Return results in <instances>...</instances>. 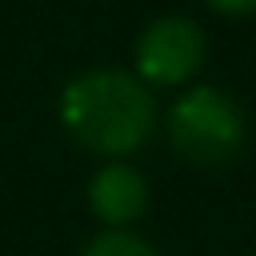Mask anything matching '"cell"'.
Returning a JSON list of instances; mask_svg holds the SVG:
<instances>
[{
    "label": "cell",
    "instance_id": "3",
    "mask_svg": "<svg viewBox=\"0 0 256 256\" xmlns=\"http://www.w3.org/2000/svg\"><path fill=\"white\" fill-rule=\"evenodd\" d=\"M208 60V36L192 16H156L140 28L132 48V72L148 88H184Z\"/></svg>",
    "mask_w": 256,
    "mask_h": 256
},
{
    "label": "cell",
    "instance_id": "4",
    "mask_svg": "<svg viewBox=\"0 0 256 256\" xmlns=\"http://www.w3.org/2000/svg\"><path fill=\"white\" fill-rule=\"evenodd\" d=\"M84 200L104 228H128L148 212V180L128 160H108L92 172Z\"/></svg>",
    "mask_w": 256,
    "mask_h": 256
},
{
    "label": "cell",
    "instance_id": "2",
    "mask_svg": "<svg viewBox=\"0 0 256 256\" xmlns=\"http://www.w3.org/2000/svg\"><path fill=\"white\" fill-rule=\"evenodd\" d=\"M168 140L196 168H224L244 152L248 116L240 100L216 84H188L168 108Z\"/></svg>",
    "mask_w": 256,
    "mask_h": 256
},
{
    "label": "cell",
    "instance_id": "1",
    "mask_svg": "<svg viewBox=\"0 0 256 256\" xmlns=\"http://www.w3.org/2000/svg\"><path fill=\"white\" fill-rule=\"evenodd\" d=\"M56 116L80 148L128 160L156 128V100L152 88L128 68H88L60 88Z\"/></svg>",
    "mask_w": 256,
    "mask_h": 256
},
{
    "label": "cell",
    "instance_id": "5",
    "mask_svg": "<svg viewBox=\"0 0 256 256\" xmlns=\"http://www.w3.org/2000/svg\"><path fill=\"white\" fill-rule=\"evenodd\" d=\"M80 256H160V252L132 228H104L80 248Z\"/></svg>",
    "mask_w": 256,
    "mask_h": 256
},
{
    "label": "cell",
    "instance_id": "6",
    "mask_svg": "<svg viewBox=\"0 0 256 256\" xmlns=\"http://www.w3.org/2000/svg\"><path fill=\"white\" fill-rule=\"evenodd\" d=\"M204 8L216 12V16H224V20H248V16H256V0H204Z\"/></svg>",
    "mask_w": 256,
    "mask_h": 256
}]
</instances>
